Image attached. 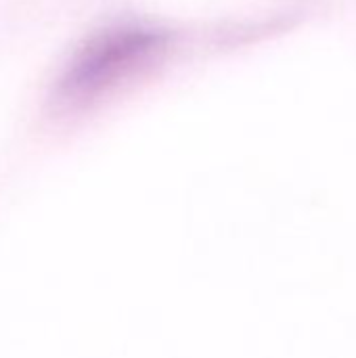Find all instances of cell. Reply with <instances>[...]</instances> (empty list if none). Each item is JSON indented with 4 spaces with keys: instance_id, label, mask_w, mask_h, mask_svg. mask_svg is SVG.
Masks as SVG:
<instances>
[{
    "instance_id": "obj_1",
    "label": "cell",
    "mask_w": 356,
    "mask_h": 358,
    "mask_svg": "<svg viewBox=\"0 0 356 358\" xmlns=\"http://www.w3.org/2000/svg\"><path fill=\"white\" fill-rule=\"evenodd\" d=\"M166 34L122 23L90 36L69 59L57 80L55 101L63 107H86L138 71L155 63L166 50Z\"/></svg>"
}]
</instances>
